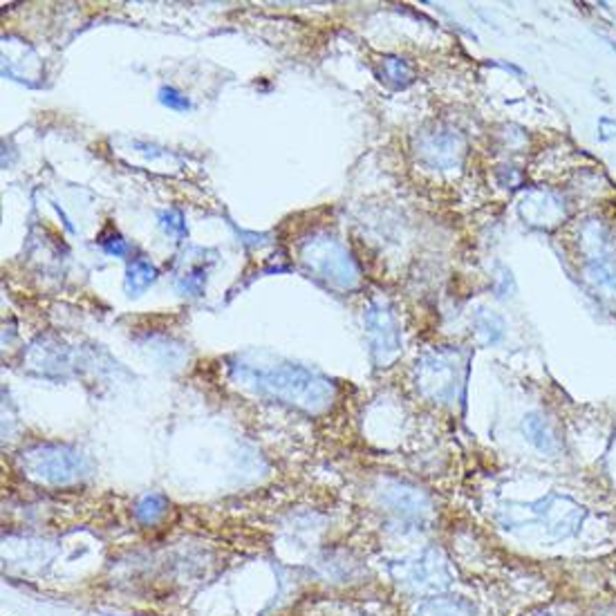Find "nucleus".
Masks as SVG:
<instances>
[{"label":"nucleus","instance_id":"nucleus-1","mask_svg":"<svg viewBox=\"0 0 616 616\" xmlns=\"http://www.w3.org/2000/svg\"><path fill=\"white\" fill-rule=\"evenodd\" d=\"M155 276H157V271H155V267L148 264L146 260H137L133 262V267L128 269V289L133 291H144L148 285L155 280Z\"/></svg>","mask_w":616,"mask_h":616},{"label":"nucleus","instance_id":"nucleus-2","mask_svg":"<svg viewBox=\"0 0 616 616\" xmlns=\"http://www.w3.org/2000/svg\"><path fill=\"white\" fill-rule=\"evenodd\" d=\"M160 101L164 106L173 108V110H189L191 108V101L184 95H180L175 88H162L160 90Z\"/></svg>","mask_w":616,"mask_h":616},{"label":"nucleus","instance_id":"nucleus-3","mask_svg":"<svg viewBox=\"0 0 616 616\" xmlns=\"http://www.w3.org/2000/svg\"><path fill=\"white\" fill-rule=\"evenodd\" d=\"M101 244H104V249L108 253H113V256H126L128 253V244L119 235H113L110 240H101Z\"/></svg>","mask_w":616,"mask_h":616},{"label":"nucleus","instance_id":"nucleus-4","mask_svg":"<svg viewBox=\"0 0 616 616\" xmlns=\"http://www.w3.org/2000/svg\"><path fill=\"white\" fill-rule=\"evenodd\" d=\"M166 218H171V222H164V227H166L169 231L184 233V222H182V215L177 213V211H169Z\"/></svg>","mask_w":616,"mask_h":616}]
</instances>
